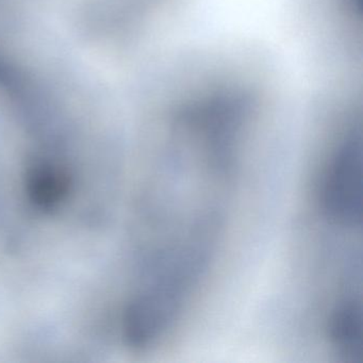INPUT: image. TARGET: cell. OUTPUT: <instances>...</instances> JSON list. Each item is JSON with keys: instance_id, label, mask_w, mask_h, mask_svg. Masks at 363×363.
Listing matches in <instances>:
<instances>
[{"instance_id": "1", "label": "cell", "mask_w": 363, "mask_h": 363, "mask_svg": "<svg viewBox=\"0 0 363 363\" xmlns=\"http://www.w3.org/2000/svg\"><path fill=\"white\" fill-rule=\"evenodd\" d=\"M360 126L354 116L337 128L327 150L316 182V199L323 216L341 228L361 222Z\"/></svg>"}]
</instances>
